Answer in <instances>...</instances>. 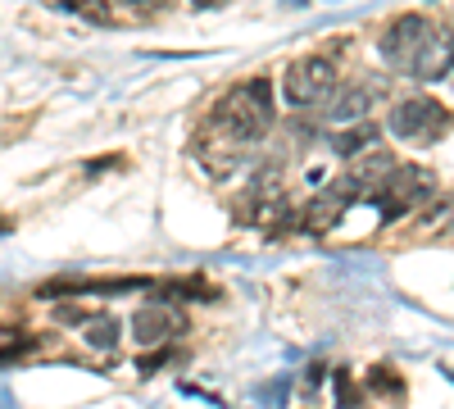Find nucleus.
I'll list each match as a JSON object with an SVG mask.
<instances>
[{"mask_svg":"<svg viewBox=\"0 0 454 409\" xmlns=\"http://www.w3.org/2000/svg\"><path fill=\"white\" fill-rule=\"evenodd\" d=\"M214 128L237 137V141H254L273 128V87L254 78V83H241L232 87L218 105H214Z\"/></svg>","mask_w":454,"mask_h":409,"instance_id":"f257e3e1","label":"nucleus"},{"mask_svg":"<svg viewBox=\"0 0 454 409\" xmlns=\"http://www.w3.org/2000/svg\"><path fill=\"white\" fill-rule=\"evenodd\" d=\"M432 196H436V173L432 169H423V164H395L391 177L368 201L377 205V214H382L387 223H395V218L413 214L419 205H427Z\"/></svg>","mask_w":454,"mask_h":409,"instance_id":"f03ea898","label":"nucleus"},{"mask_svg":"<svg viewBox=\"0 0 454 409\" xmlns=\"http://www.w3.org/2000/svg\"><path fill=\"white\" fill-rule=\"evenodd\" d=\"M391 132L400 141H436L441 132H450V109L432 96H409L391 109Z\"/></svg>","mask_w":454,"mask_h":409,"instance_id":"7ed1b4c3","label":"nucleus"},{"mask_svg":"<svg viewBox=\"0 0 454 409\" xmlns=\"http://www.w3.org/2000/svg\"><path fill=\"white\" fill-rule=\"evenodd\" d=\"M436 28L423 19V14H400L387 32H382V59L395 68V73H413V64H419L427 36Z\"/></svg>","mask_w":454,"mask_h":409,"instance_id":"20e7f679","label":"nucleus"},{"mask_svg":"<svg viewBox=\"0 0 454 409\" xmlns=\"http://www.w3.org/2000/svg\"><path fill=\"white\" fill-rule=\"evenodd\" d=\"M332 87H336V73H332V64H327L323 55L295 59V64L286 68V83H282V91H286V100H291L295 109L323 105V100L332 96Z\"/></svg>","mask_w":454,"mask_h":409,"instance_id":"39448f33","label":"nucleus"},{"mask_svg":"<svg viewBox=\"0 0 454 409\" xmlns=\"http://www.w3.org/2000/svg\"><path fill=\"white\" fill-rule=\"evenodd\" d=\"M132 332H137L141 346H164L173 332H182V319H177V310H173L168 301H150V305L137 310Z\"/></svg>","mask_w":454,"mask_h":409,"instance_id":"423d86ee","label":"nucleus"},{"mask_svg":"<svg viewBox=\"0 0 454 409\" xmlns=\"http://www.w3.org/2000/svg\"><path fill=\"white\" fill-rule=\"evenodd\" d=\"M450 68H454V36H445V32H432L409 78H419V83H436V78H450Z\"/></svg>","mask_w":454,"mask_h":409,"instance_id":"0eeeda50","label":"nucleus"},{"mask_svg":"<svg viewBox=\"0 0 454 409\" xmlns=\"http://www.w3.org/2000/svg\"><path fill=\"white\" fill-rule=\"evenodd\" d=\"M346 205H350V196H346V192H340L336 182H332L327 192H318V196H314V201L305 205V223H309L314 232H327L332 223H340V214H346Z\"/></svg>","mask_w":454,"mask_h":409,"instance_id":"6e6552de","label":"nucleus"},{"mask_svg":"<svg viewBox=\"0 0 454 409\" xmlns=\"http://www.w3.org/2000/svg\"><path fill=\"white\" fill-rule=\"evenodd\" d=\"M368 105H372V87H364V83H355L350 91H340L336 96V105H332V123H355V119H364L368 114Z\"/></svg>","mask_w":454,"mask_h":409,"instance_id":"1a4fd4ad","label":"nucleus"},{"mask_svg":"<svg viewBox=\"0 0 454 409\" xmlns=\"http://www.w3.org/2000/svg\"><path fill=\"white\" fill-rule=\"evenodd\" d=\"M119 332H123V323L114 319V314H91L82 337H87L91 350H114V346H119Z\"/></svg>","mask_w":454,"mask_h":409,"instance_id":"9d476101","label":"nucleus"},{"mask_svg":"<svg viewBox=\"0 0 454 409\" xmlns=\"http://www.w3.org/2000/svg\"><path fill=\"white\" fill-rule=\"evenodd\" d=\"M372 141H377V128L355 119L350 132H336V137H332V151H336V155H346V160H355V155H364V146H372Z\"/></svg>","mask_w":454,"mask_h":409,"instance_id":"9b49d317","label":"nucleus"},{"mask_svg":"<svg viewBox=\"0 0 454 409\" xmlns=\"http://www.w3.org/2000/svg\"><path fill=\"white\" fill-rule=\"evenodd\" d=\"M368 387H372V391H382V396H404V382L391 378L387 368H372V374H368Z\"/></svg>","mask_w":454,"mask_h":409,"instance_id":"f8f14e48","label":"nucleus"},{"mask_svg":"<svg viewBox=\"0 0 454 409\" xmlns=\"http://www.w3.org/2000/svg\"><path fill=\"white\" fill-rule=\"evenodd\" d=\"M332 382H336V400H340V405H355V387H350V374H346V368H336Z\"/></svg>","mask_w":454,"mask_h":409,"instance_id":"ddd939ff","label":"nucleus"},{"mask_svg":"<svg viewBox=\"0 0 454 409\" xmlns=\"http://www.w3.org/2000/svg\"><path fill=\"white\" fill-rule=\"evenodd\" d=\"M196 10H218V5H227V0H192Z\"/></svg>","mask_w":454,"mask_h":409,"instance_id":"4468645a","label":"nucleus"},{"mask_svg":"<svg viewBox=\"0 0 454 409\" xmlns=\"http://www.w3.org/2000/svg\"><path fill=\"white\" fill-rule=\"evenodd\" d=\"M137 5H141V10H145V5H164V0H137Z\"/></svg>","mask_w":454,"mask_h":409,"instance_id":"2eb2a0df","label":"nucleus"},{"mask_svg":"<svg viewBox=\"0 0 454 409\" xmlns=\"http://www.w3.org/2000/svg\"><path fill=\"white\" fill-rule=\"evenodd\" d=\"M0 232H5V223H0Z\"/></svg>","mask_w":454,"mask_h":409,"instance_id":"dca6fc26","label":"nucleus"}]
</instances>
